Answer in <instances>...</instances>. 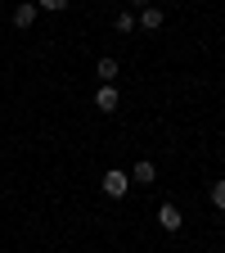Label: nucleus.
<instances>
[{
    "instance_id": "obj_1",
    "label": "nucleus",
    "mask_w": 225,
    "mask_h": 253,
    "mask_svg": "<svg viewBox=\"0 0 225 253\" xmlns=\"http://www.w3.org/2000/svg\"><path fill=\"white\" fill-rule=\"evenodd\" d=\"M99 185H104V195H108V199H126V190H131V172H122V168H108Z\"/></svg>"
},
{
    "instance_id": "obj_2",
    "label": "nucleus",
    "mask_w": 225,
    "mask_h": 253,
    "mask_svg": "<svg viewBox=\"0 0 225 253\" xmlns=\"http://www.w3.org/2000/svg\"><path fill=\"white\" fill-rule=\"evenodd\" d=\"M162 23H167V14L158 9V5H144V9L135 14V27H140V32H158Z\"/></svg>"
},
{
    "instance_id": "obj_3",
    "label": "nucleus",
    "mask_w": 225,
    "mask_h": 253,
    "mask_svg": "<svg viewBox=\"0 0 225 253\" xmlns=\"http://www.w3.org/2000/svg\"><path fill=\"white\" fill-rule=\"evenodd\" d=\"M158 226L176 235V231L185 226V217H180V208H176V204H162V208H158Z\"/></svg>"
},
{
    "instance_id": "obj_4",
    "label": "nucleus",
    "mask_w": 225,
    "mask_h": 253,
    "mask_svg": "<svg viewBox=\"0 0 225 253\" xmlns=\"http://www.w3.org/2000/svg\"><path fill=\"white\" fill-rule=\"evenodd\" d=\"M36 14H41V5H36V0H23V5L14 9V27H32V23H36Z\"/></svg>"
},
{
    "instance_id": "obj_5",
    "label": "nucleus",
    "mask_w": 225,
    "mask_h": 253,
    "mask_svg": "<svg viewBox=\"0 0 225 253\" xmlns=\"http://www.w3.org/2000/svg\"><path fill=\"white\" fill-rule=\"evenodd\" d=\"M158 181V168L149 163V158H140V163L131 168V185H153Z\"/></svg>"
},
{
    "instance_id": "obj_6",
    "label": "nucleus",
    "mask_w": 225,
    "mask_h": 253,
    "mask_svg": "<svg viewBox=\"0 0 225 253\" xmlns=\"http://www.w3.org/2000/svg\"><path fill=\"white\" fill-rule=\"evenodd\" d=\"M122 100H117V86L108 82V86H99V90H95V109H104V113H113Z\"/></svg>"
},
{
    "instance_id": "obj_7",
    "label": "nucleus",
    "mask_w": 225,
    "mask_h": 253,
    "mask_svg": "<svg viewBox=\"0 0 225 253\" xmlns=\"http://www.w3.org/2000/svg\"><path fill=\"white\" fill-rule=\"evenodd\" d=\"M95 73H99V86H108V82H117L122 68H117V59H113V54H104L99 63H95Z\"/></svg>"
},
{
    "instance_id": "obj_8",
    "label": "nucleus",
    "mask_w": 225,
    "mask_h": 253,
    "mask_svg": "<svg viewBox=\"0 0 225 253\" xmlns=\"http://www.w3.org/2000/svg\"><path fill=\"white\" fill-rule=\"evenodd\" d=\"M113 27H117V32H135V14H131V9H122V14L113 18Z\"/></svg>"
},
{
    "instance_id": "obj_9",
    "label": "nucleus",
    "mask_w": 225,
    "mask_h": 253,
    "mask_svg": "<svg viewBox=\"0 0 225 253\" xmlns=\"http://www.w3.org/2000/svg\"><path fill=\"white\" fill-rule=\"evenodd\" d=\"M207 199H212V208L225 212V181H212V195H207Z\"/></svg>"
},
{
    "instance_id": "obj_10",
    "label": "nucleus",
    "mask_w": 225,
    "mask_h": 253,
    "mask_svg": "<svg viewBox=\"0 0 225 253\" xmlns=\"http://www.w3.org/2000/svg\"><path fill=\"white\" fill-rule=\"evenodd\" d=\"M36 5H41L45 14H63V9H68V0H36Z\"/></svg>"
},
{
    "instance_id": "obj_11",
    "label": "nucleus",
    "mask_w": 225,
    "mask_h": 253,
    "mask_svg": "<svg viewBox=\"0 0 225 253\" xmlns=\"http://www.w3.org/2000/svg\"><path fill=\"white\" fill-rule=\"evenodd\" d=\"M131 5H135V9H144V5H149V0H131Z\"/></svg>"
}]
</instances>
